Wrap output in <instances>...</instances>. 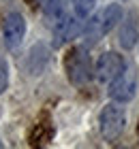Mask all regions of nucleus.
<instances>
[{"label": "nucleus", "mask_w": 139, "mask_h": 149, "mask_svg": "<svg viewBox=\"0 0 139 149\" xmlns=\"http://www.w3.org/2000/svg\"><path fill=\"white\" fill-rule=\"evenodd\" d=\"M64 70H66V77L73 85H86L90 79H92V60L88 56V49L86 47H73L68 49V53L64 56Z\"/></svg>", "instance_id": "obj_1"}, {"label": "nucleus", "mask_w": 139, "mask_h": 149, "mask_svg": "<svg viewBox=\"0 0 139 149\" xmlns=\"http://www.w3.org/2000/svg\"><path fill=\"white\" fill-rule=\"evenodd\" d=\"M124 128H126V111L124 107H120V102H114L111 100L109 104L103 107V111L99 115V130L101 136L107 141V143H114L122 136Z\"/></svg>", "instance_id": "obj_2"}, {"label": "nucleus", "mask_w": 139, "mask_h": 149, "mask_svg": "<svg viewBox=\"0 0 139 149\" xmlns=\"http://www.w3.org/2000/svg\"><path fill=\"white\" fill-rule=\"evenodd\" d=\"M135 92H137V79H135V70L126 66L118 77L109 83V98L114 102H120V104H126L135 98Z\"/></svg>", "instance_id": "obj_3"}, {"label": "nucleus", "mask_w": 139, "mask_h": 149, "mask_svg": "<svg viewBox=\"0 0 139 149\" xmlns=\"http://www.w3.org/2000/svg\"><path fill=\"white\" fill-rule=\"evenodd\" d=\"M126 68V62L118 51H105L103 56H99L94 64V77L101 83H111L118 74Z\"/></svg>", "instance_id": "obj_4"}, {"label": "nucleus", "mask_w": 139, "mask_h": 149, "mask_svg": "<svg viewBox=\"0 0 139 149\" xmlns=\"http://www.w3.org/2000/svg\"><path fill=\"white\" fill-rule=\"evenodd\" d=\"M2 36H4V45L9 49H15V47L22 45V40L26 36V19L22 13L17 11L6 13L4 24H2Z\"/></svg>", "instance_id": "obj_5"}, {"label": "nucleus", "mask_w": 139, "mask_h": 149, "mask_svg": "<svg viewBox=\"0 0 139 149\" xmlns=\"http://www.w3.org/2000/svg\"><path fill=\"white\" fill-rule=\"evenodd\" d=\"M83 30L81 17L77 15H66L58 26H54V47H62L68 40L77 38Z\"/></svg>", "instance_id": "obj_6"}, {"label": "nucleus", "mask_w": 139, "mask_h": 149, "mask_svg": "<svg viewBox=\"0 0 139 149\" xmlns=\"http://www.w3.org/2000/svg\"><path fill=\"white\" fill-rule=\"evenodd\" d=\"M139 40V24H137V15L133 11L126 17H122V26L118 32V43L122 49H133L135 43Z\"/></svg>", "instance_id": "obj_7"}, {"label": "nucleus", "mask_w": 139, "mask_h": 149, "mask_svg": "<svg viewBox=\"0 0 139 149\" xmlns=\"http://www.w3.org/2000/svg\"><path fill=\"white\" fill-rule=\"evenodd\" d=\"M47 64H49V49H47L43 43L32 45L30 53H28V60H26L28 72L37 77V74H41V72L47 68Z\"/></svg>", "instance_id": "obj_8"}, {"label": "nucleus", "mask_w": 139, "mask_h": 149, "mask_svg": "<svg viewBox=\"0 0 139 149\" xmlns=\"http://www.w3.org/2000/svg\"><path fill=\"white\" fill-rule=\"evenodd\" d=\"M99 15V22H101V28L105 34H109L111 30L116 28L118 24L122 22V17H124V11H122V4H118V2H111L107 4L105 9H103L101 13H96Z\"/></svg>", "instance_id": "obj_9"}, {"label": "nucleus", "mask_w": 139, "mask_h": 149, "mask_svg": "<svg viewBox=\"0 0 139 149\" xmlns=\"http://www.w3.org/2000/svg\"><path fill=\"white\" fill-rule=\"evenodd\" d=\"M68 4H71V0H45V19L47 24L52 26H58L62 19L68 15Z\"/></svg>", "instance_id": "obj_10"}, {"label": "nucleus", "mask_w": 139, "mask_h": 149, "mask_svg": "<svg viewBox=\"0 0 139 149\" xmlns=\"http://www.w3.org/2000/svg\"><path fill=\"white\" fill-rule=\"evenodd\" d=\"M94 4H96V0H73V9H75V15L81 17V19H86L90 13L94 11Z\"/></svg>", "instance_id": "obj_11"}, {"label": "nucleus", "mask_w": 139, "mask_h": 149, "mask_svg": "<svg viewBox=\"0 0 139 149\" xmlns=\"http://www.w3.org/2000/svg\"><path fill=\"white\" fill-rule=\"evenodd\" d=\"M6 87H9V64L0 58V94H4Z\"/></svg>", "instance_id": "obj_12"}, {"label": "nucleus", "mask_w": 139, "mask_h": 149, "mask_svg": "<svg viewBox=\"0 0 139 149\" xmlns=\"http://www.w3.org/2000/svg\"><path fill=\"white\" fill-rule=\"evenodd\" d=\"M137 136H139V126H137Z\"/></svg>", "instance_id": "obj_13"}]
</instances>
